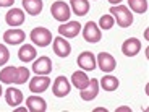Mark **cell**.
I'll use <instances>...</instances> for the list:
<instances>
[{
	"mask_svg": "<svg viewBox=\"0 0 149 112\" xmlns=\"http://www.w3.org/2000/svg\"><path fill=\"white\" fill-rule=\"evenodd\" d=\"M113 20H117V24L122 28H128L133 23V13H130V8L125 5H113L109 11Z\"/></svg>",
	"mask_w": 149,
	"mask_h": 112,
	"instance_id": "1",
	"label": "cell"
},
{
	"mask_svg": "<svg viewBox=\"0 0 149 112\" xmlns=\"http://www.w3.org/2000/svg\"><path fill=\"white\" fill-rule=\"evenodd\" d=\"M29 37H31V41H33L36 46H39V47H47L54 39L52 33H50L47 28H42V26L34 28V29L31 31Z\"/></svg>",
	"mask_w": 149,
	"mask_h": 112,
	"instance_id": "2",
	"label": "cell"
},
{
	"mask_svg": "<svg viewBox=\"0 0 149 112\" xmlns=\"http://www.w3.org/2000/svg\"><path fill=\"white\" fill-rule=\"evenodd\" d=\"M50 13H52L54 20H57V21H60V23L68 21V20H70V15H71L68 4H65V2H62V0L54 2L52 7H50Z\"/></svg>",
	"mask_w": 149,
	"mask_h": 112,
	"instance_id": "3",
	"label": "cell"
},
{
	"mask_svg": "<svg viewBox=\"0 0 149 112\" xmlns=\"http://www.w3.org/2000/svg\"><path fill=\"white\" fill-rule=\"evenodd\" d=\"M101 28L97 26L94 21H88L83 28V37L88 42H99L101 41Z\"/></svg>",
	"mask_w": 149,
	"mask_h": 112,
	"instance_id": "4",
	"label": "cell"
},
{
	"mask_svg": "<svg viewBox=\"0 0 149 112\" xmlns=\"http://www.w3.org/2000/svg\"><path fill=\"white\" fill-rule=\"evenodd\" d=\"M71 90V85L65 76H57L55 78V83L52 86V93L55 97H65Z\"/></svg>",
	"mask_w": 149,
	"mask_h": 112,
	"instance_id": "5",
	"label": "cell"
},
{
	"mask_svg": "<svg viewBox=\"0 0 149 112\" xmlns=\"http://www.w3.org/2000/svg\"><path fill=\"white\" fill-rule=\"evenodd\" d=\"M50 85V78L47 75H36L29 81V91L33 93H44Z\"/></svg>",
	"mask_w": 149,
	"mask_h": 112,
	"instance_id": "6",
	"label": "cell"
},
{
	"mask_svg": "<svg viewBox=\"0 0 149 112\" xmlns=\"http://www.w3.org/2000/svg\"><path fill=\"white\" fill-rule=\"evenodd\" d=\"M97 65H99V68H101L104 73H110V71L115 70V59H113V55H110L109 52H101L99 55H97Z\"/></svg>",
	"mask_w": 149,
	"mask_h": 112,
	"instance_id": "7",
	"label": "cell"
},
{
	"mask_svg": "<svg viewBox=\"0 0 149 112\" xmlns=\"http://www.w3.org/2000/svg\"><path fill=\"white\" fill-rule=\"evenodd\" d=\"M24 37H26V34H24L23 29H19V28H11V29H8L3 33V41L10 46L21 44V42L24 41Z\"/></svg>",
	"mask_w": 149,
	"mask_h": 112,
	"instance_id": "8",
	"label": "cell"
},
{
	"mask_svg": "<svg viewBox=\"0 0 149 112\" xmlns=\"http://www.w3.org/2000/svg\"><path fill=\"white\" fill-rule=\"evenodd\" d=\"M33 71L36 75H49L52 71V60L45 55L36 59L33 64Z\"/></svg>",
	"mask_w": 149,
	"mask_h": 112,
	"instance_id": "9",
	"label": "cell"
},
{
	"mask_svg": "<svg viewBox=\"0 0 149 112\" xmlns=\"http://www.w3.org/2000/svg\"><path fill=\"white\" fill-rule=\"evenodd\" d=\"M76 62H78V65L86 71H93L94 68H96V57H94V54L89 52V50H84V52L79 54Z\"/></svg>",
	"mask_w": 149,
	"mask_h": 112,
	"instance_id": "10",
	"label": "cell"
},
{
	"mask_svg": "<svg viewBox=\"0 0 149 112\" xmlns=\"http://www.w3.org/2000/svg\"><path fill=\"white\" fill-rule=\"evenodd\" d=\"M81 31V24L78 21H68L58 26V34L62 37H76Z\"/></svg>",
	"mask_w": 149,
	"mask_h": 112,
	"instance_id": "11",
	"label": "cell"
},
{
	"mask_svg": "<svg viewBox=\"0 0 149 112\" xmlns=\"http://www.w3.org/2000/svg\"><path fill=\"white\" fill-rule=\"evenodd\" d=\"M139 50H141V41L136 37H130L122 44V52L127 57H134Z\"/></svg>",
	"mask_w": 149,
	"mask_h": 112,
	"instance_id": "12",
	"label": "cell"
},
{
	"mask_svg": "<svg viewBox=\"0 0 149 112\" xmlns=\"http://www.w3.org/2000/svg\"><path fill=\"white\" fill-rule=\"evenodd\" d=\"M54 52L58 57H68L71 52V46L67 39H63L62 36L54 37Z\"/></svg>",
	"mask_w": 149,
	"mask_h": 112,
	"instance_id": "13",
	"label": "cell"
},
{
	"mask_svg": "<svg viewBox=\"0 0 149 112\" xmlns=\"http://www.w3.org/2000/svg\"><path fill=\"white\" fill-rule=\"evenodd\" d=\"M97 94H99V81L97 80H91L89 85L86 86L84 90L79 91V96H81L83 101H93V99H96Z\"/></svg>",
	"mask_w": 149,
	"mask_h": 112,
	"instance_id": "14",
	"label": "cell"
},
{
	"mask_svg": "<svg viewBox=\"0 0 149 112\" xmlns=\"http://www.w3.org/2000/svg\"><path fill=\"white\" fill-rule=\"evenodd\" d=\"M26 107L31 112H45L47 111V102L39 96H29L26 97Z\"/></svg>",
	"mask_w": 149,
	"mask_h": 112,
	"instance_id": "15",
	"label": "cell"
},
{
	"mask_svg": "<svg viewBox=\"0 0 149 112\" xmlns=\"http://www.w3.org/2000/svg\"><path fill=\"white\" fill-rule=\"evenodd\" d=\"M5 21H7L8 26H19L24 23V13L19 8H11L5 15Z\"/></svg>",
	"mask_w": 149,
	"mask_h": 112,
	"instance_id": "16",
	"label": "cell"
},
{
	"mask_svg": "<svg viewBox=\"0 0 149 112\" xmlns=\"http://www.w3.org/2000/svg\"><path fill=\"white\" fill-rule=\"evenodd\" d=\"M5 101L8 106L16 107L18 104L23 102V93L18 88H8V90H5Z\"/></svg>",
	"mask_w": 149,
	"mask_h": 112,
	"instance_id": "17",
	"label": "cell"
},
{
	"mask_svg": "<svg viewBox=\"0 0 149 112\" xmlns=\"http://www.w3.org/2000/svg\"><path fill=\"white\" fill-rule=\"evenodd\" d=\"M36 55H37V52H36V47L34 46H31V44H24V46H21L19 47V50H18V57H19V60L21 62H33L34 59H36Z\"/></svg>",
	"mask_w": 149,
	"mask_h": 112,
	"instance_id": "18",
	"label": "cell"
},
{
	"mask_svg": "<svg viewBox=\"0 0 149 112\" xmlns=\"http://www.w3.org/2000/svg\"><path fill=\"white\" fill-rule=\"evenodd\" d=\"M23 7L31 16H37L42 11L44 4H42V0H23Z\"/></svg>",
	"mask_w": 149,
	"mask_h": 112,
	"instance_id": "19",
	"label": "cell"
},
{
	"mask_svg": "<svg viewBox=\"0 0 149 112\" xmlns=\"http://www.w3.org/2000/svg\"><path fill=\"white\" fill-rule=\"evenodd\" d=\"M70 7L74 15L84 16L89 11V2L88 0H70Z\"/></svg>",
	"mask_w": 149,
	"mask_h": 112,
	"instance_id": "20",
	"label": "cell"
},
{
	"mask_svg": "<svg viewBox=\"0 0 149 112\" xmlns=\"http://www.w3.org/2000/svg\"><path fill=\"white\" fill-rule=\"evenodd\" d=\"M91 80L88 78V75L84 73V71H74L73 75H71V83H73L74 88H78L79 91L84 90L86 86L89 85Z\"/></svg>",
	"mask_w": 149,
	"mask_h": 112,
	"instance_id": "21",
	"label": "cell"
},
{
	"mask_svg": "<svg viewBox=\"0 0 149 112\" xmlns=\"http://www.w3.org/2000/svg\"><path fill=\"white\" fill-rule=\"evenodd\" d=\"M16 80V67H3L0 70V83H7V85H11L15 83Z\"/></svg>",
	"mask_w": 149,
	"mask_h": 112,
	"instance_id": "22",
	"label": "cell"
},
{
	"mask_svg": "<svg viewBox=\"0 0 149 112\" xmlns=\"http://www.w3.org/2000/svg\"><path fill=\"white\" fill-rule=\"evenodd\" d=\"M118 78L117 76H112V75H107L101 80V86L104 88V91H115L118 88Z\"/></svg>",
	"mask_w": 149,
	"mask_h": 112,
	"instance_id": "23",
	"label": "cell"
},
{
	"mask_svg": "<svg viewBox=\"0 0 149 112\" xmlns=\"http://www.w3.org/2000/svg\"><path fill=\"white\" fill-rule=\"evenodd\" d=\"M128 5L134 13H146L148 11V0H128Z\"/></svg>",
	"mask_w": 149,
	"mask_h": 112,
	"instance_id": "24",
	"label": "cell"
},
{
	"mask_svg": "<svg viewBox=\"0 0 149 112\" xmlns=\"http://www.w3.org/2000/svg\"><path fill=\"white\" fill-rule=\"evenodd\" d=\"M28 78H29V70H28L26 67L16 68V80H15L16 85H24V83L28 81Z\"/></svg>",
	"mask_w": 149,
	"mask_h": 112,
	"instance_id": "25",
	"label": "cell"
},
{
	"mask_svg": "<svg viewBox=\"0 0 149 112\" xmlns=\"http://www.w3.org/2000/svg\"><path fill=\"white\" fill-rule=\"evenodd\" d=\"M113 23H115V20H113V16L110 13L109 15H102L101 20H99V28L101 29H110L113 26Z\"/></svg>",
	"mask_w": 149,
	"mask_h": 112,
	"instance_id": "26",
	"label": "cell"
},
{
	"mask_svg": "<svg viewBox=\"0 0 149 112\" xmlns=\"http://www.w3.org/2000/svg\"><path fill=\"white\" fill-rule=\"evenodd\" d=\"M8 59H10V52H8L7 46L0 44V65H5L8 62Z\"/></svg>",
	"mask_w": 149,
	"mask_h": 112,
	"instance_id": "27",
	"label": "cell"
},
{
	"mask_svg": "<svg viewBox=\"0 0 149 112\" xmlns=\"http://www.w3.org/2000/svg\"><path fill=\"white\" fill-rule=\"evenodd\" d=\"M15 0H0V7H11Z\"/></svg>",
	"mask_w": 149,
	"mask_h": 112,
	"instance_id": "28",
	"label": "cell"
},
{
	"mask_svg": "<svg viewBox=\"0 0 149 112\" xmlns=\"http://www.w3.org/2000/svg\"><path fill=\"white\" fill-rule=\"evenodd\" d=\"M109 2H110L112 5H117V4H120V2H122V0H109Z\"/></svg>",
	"mask_w": 149,
	"mask_h": 112,
	"instance_id": "29",
	"label": "cell"
},
{
	"mask_svg": "<svg viewBox=\"0 0 149 112\" xmlns=\"http://www.w3.org/2000/svg\"><path fill=\"white\" fill-rule=\"evenodd\" d=\"M117 111H118V112H122V111H131V109H130V107H118Z\"/></svg>",
	"mask_w": 149,
	"mask_h": 112,
	"instance_id": "30",
	"label": "cell"
},
{
	"mask_svg": "<svg viewBox=\"0 0 149 112\" xmlns=\"http://www.w3.org/2000/svg\"><path fill=\"white\" fill-rule=\"evenodd\" d=\"M2 91H3V90H2V86H0V96H2Z\"/></svg>",
	"mask_w": 149,
	"mask_h": 112,
	"instance_id": "31",
	"label": "cell"
}]
</instances>
